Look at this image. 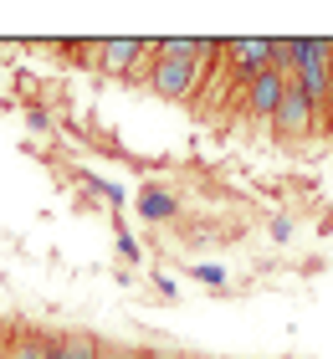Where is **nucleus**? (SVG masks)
I'll use <instances>...</instances> for the list:
<instances>
[{
  "label": "nucleus",
  "instance_id": "nucleus-1",
  "mask_svg": "<svg viewBox=\"0 0 333 359\" xmlns=\"http://www.w3.org/2000/svg\"><path fill=\"white\" fill-rule=\"evenodd\" d=\"M328 57H333V41H292V88L308 97L313 108H328L333 103V83H328Z\"/></svg>",
  "mask_w": 333,
  "mask_h": 359
},
{
  "label": "nucleus",
  "instance_id": "nucleus-2",
  "mask_svg": "<svg viewBox=\"0 0 333 359\" xmlns=\"http://www.w3.org/2000/svg\"><path fill=\"white\" fill-rule=\"evenodd\" d=\"M200 77H205V62H170V57H159L154 72H149V88H154L159 97H170V103H185V97H195Z\"/></svg>",
  "mask_w": 333,
  "mask_h": 359
},
{
  "label": "nucleus",
  "instance_id": "nucleus-3",
  "mask_svg": "<svg viewBox=\"0 0 333 359\" xmlns=\"http://www.w3.org/2000/svg\"><path fill=\"white\" fill-rule=\"evenodd\" d=\"M139 62H159V41H133V36H108L97 52V72L103 77H128Z\"/></svg>",
  "mask_w": 333,
  "mask_h": 359
},
{
  "label": "nucleus",
  "instance_id": "nucleus-4",
  "mask_svg": "<svg viewBox=\"0 0 333 359\" xmlns=\"http://www.w3.org/2000/svg\"><path fill=\"white\" fill-rule=\"evenodd\" d=\"M221 57L231 62V72H236V83H252L257 72L272 67V41L266 36H236L221 46Z\"/></svg>",
  "mask_w": 333,
  "mask_h": 359
},
{
  "label": "nucleus",
  "instance_id": "nucleus-5",
  "mask_svg": "<svg viewBox=\"0 0 333 359\" xmlns=\"http://www.w3.org/2000/svg\"><path fill=\"white\" fill-rule=\"evenodd\" d=\"M287 83H292V77L277 72V67L257 72L252 83H246V108H252V118L272 123V118H277V103H282V88H287Z\"/></svg>",
  "mask_w": 333,
  "mask_h": 359
},
{
  "label": "nucleus",
  "instance_id": "nucleus-6",
  "mask_svg": "<svg viewBox=\"0 0 333 359\" xmlns=\"http://www.w3.org/2000/svg\"><path fill=\"white\" fill-rule=\"evenodd\" d=\"M313 118H318V108L308 103L303 93H297L292 83L282 88V103H277V128H282V139H303V134H313Z\"/></svg>",
  "mask_w": 333,
  "mask_h": 359
},
{
  "label": "nucleus",
  "instance_id": "nucleus-7",
  "mask_svg": "<svg viewBox=\"0 0 333 359\" xmlns=\"http://www.w3.org/2000/svg\"><path fill=\"white\" fill-rule=\"evenodd\" d=\"M139 216H144V221H175V216H179V201H175L164 185H144V190H139Z\"/></svg>",
  "mask_w": 333,
  "mask_h": 359
},
{
  "label": "nucleus",
  "instance_id": "nucleus-8",
  "mask_svg": "<svg viewBox=\"0 0 333 359\" xmlns=\"http://www.w3.org/2000/svg\"><path fill=\"white\" fill-rule=\"evenodd\" d=\"M46 359H97V339H93V334H62V339H46Z\"/></svg>",
  "mask_w": 333,
  "mask_h": 359
},
{
  "label": "nucleus",
  "instance_id": "nucleus-9",
  "mask_svg": "<svg viewBox=\"0 0 333 359\" xmlns=\"http://www.w3.org/2000/svg\"><path fill=\"white\" fill-rule=\"evenodd\" d=\"M77 180H82V185H88V190H97V195H108L113 205H123V201H128V195H123V185H113V180H103V175H93V170H82Z\"/></svg>",
  "mask_w": 333,
  "mask_h": 359
},
{
  "label": "nucleus",
  "instance_id": "nucleus-10",
  "mask_svg": "<svg viewBox=\"0 0 333 359\" xmlns=\"http://www.w3.org/2000/svg\"><path fill=\"white\" fill-rule=\"evenodd\" d=\"M190 277L205 287H226V267L221 262H190Z\"/></svg>",
  "mask_w": 333,
  "mask_h": 359
},
{
  "label": "nucleus",
  "instance_id": "nucleus-11",
  "mask_svg": "<svg viewBox=\"0 0 333 359\" xmlns=\"http://www.w3.org/2000/svg\"><path fill=\"white\" fill-rule=\"evenodd\" d=\"M11 359H46V339L21 334V339H15V349H11Z\"/></svg>",
  "mask_w": 333,
  "mask_h": 359
},
{
  "label": "nucleus",
  "instance_id": "nucleus-12",
  "mask_svg": "<svg viewBox=\"0 0 333 359\" xmlns=\"http://www.w3.org/2000/svg\"><path fill=\"white\" fill-rule=\"evenodd\" d=\"M118 252H123V262H139V241H133L128 231H118Z\"/></svg>",
  "mask_w": 333,
  "mask_h": 359
},
{
  "label": "nucleus",
  "instance_id": "nucleus-13",
  "mask_svg": "<svg viewBox=\"0 0 333 359\" xmlns=\"http://www.w3.org/2000/svg\"><path fill=\"white\" fill-rule=\"evenodd\" d=\"M97 359H139L133 349H113V344H97Z\"/></svg>",
  "mask_w": 333,
  "mask_h": 359
},
{
  "label": "nucleus",
  "instance_id": "nucleus-14",
  "mask_svg": "<svg viewBox=\"0 0 333 359\" xmlns=\"http://www.w3.org/2000/svg\"><path fill=\"white\" fill-rule=\"evenodd\" d=\"M287 236H292V221L277 216V221H272V241H287Z\"/></svg>",
  "mask_w": 333,
  "mask_h": 359
},
{
  "label": "nucleus",
  "instance_id": "nucleus-15",
  "mask_svg": "<svg viewBox=\"0 0 333 359\" xmlns=\"http://www.w3.org/2000/svg\"><path fill=\"white\" fill-rule=\"evenodd\" d=\"M154 283H159V292H164V298H179V283H175V277H164V272H159Z\"/></svg>",
  "mask_w": 333,
  "mask_h": 359
},
{
  "label": "nucleus",
  "instance_id": "nucleus-16",
  "mask_svg": "<svg viewBox=\"0 0 333 359\" xmlns=\"http://www.w3.org/2000/svg\"><path fill=\"white\" fill-rule=\"evenodd\" d=\"M328 83H333V57H328Z\"/></svg>",
  "mask_w": 333,
  "mask_h": 359
}]
</instances>
